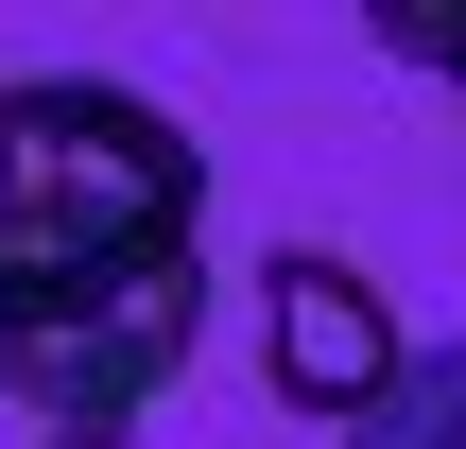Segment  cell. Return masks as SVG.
<instances>
[{
    "label": "cell",
    "instance_id": "3",
    "mask_svg": "<svg viewBox=\"0 0 466 449\" xmlns=\"http://www.w3.org/2000/svg\"><path fill=\"white\" fill-rule=\"evenodd\" d=\"M208 311H104V329H0V449H138V415L190 381Z\"/></svg>",
    "mask_w": 466,
    "mask_h": 449
},
{
    "label": "cell",
    "instance_id": "2",
    "mask_svg": "<svg viewBox=\"0 0 466 449\" xmlns=\"http://www.w3.org/2000/svg\"><path fill=\"white\" fill-rule=\"evenodd\" d=\"M259 381H277V415L363 433V415L415 381V329L380 311V277H363L346 242H277V260H259Z\"/></svg>",
    "mask_w": 466,
    "mask_h": 449
},
{
    "label": "cell",
    "instance_id": "5",
    "mask_svg": "<svg viewBox=\"0 0 466 449\" xmlns=\"http://www.w3.org/2000/svg\"><path fill=\"white\" fill-rule=\"evenodd\" d=\"M380 52H398V69H432V87L466 104V17H380Z\"/></svg>",
    "mask_w": 466,
    "mask_h": 449
},
{
    "label": "cell",
    "instance_id": "1",
    "mask_svg": "<svg viewBox=\"0 0 466 449\" xmlns=\"http://www.w3.org/2000/svg\"><path fill=\"white\" fill-rule=\"evenodd\" d=\"M104 311H208V156L173 104L104 69L0 87V329H104Z\"/></svg>",
    "mask_w": 466,
    "mask_h": 449
},
{
    "label": "cell",
    "instance_id": "4",
    "mask_svg": "<svg viewBox=\"0 0 466 449\" xmlns=\"http://www.w3.org/2000/svg\"><path fill=\"white\" fill-rule=\"evenodd\" d=\"M346 449H466V329H450V346H415V381H398Z\"/></svg>",
    "mask_w": 466,
    "mask_h": 449
}]
</instances>
